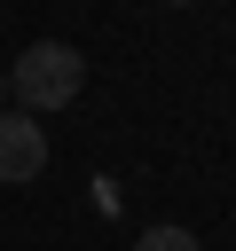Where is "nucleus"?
I'll list each match as a JSON object with an SVG mask.
<instances>
[{"label":"nucleus","mask_w":236,"mask_h":251,"mask_svg":"<svg viewBox=\"0 0 236 251\" xmlns=\"http://www.w3.org/2000/svg\"><path fill=\"white\" fill-rule=\"evenodd\" d=\"M79 78H87L79 47H71V39H39V47H24V55H16L8 94L24 102V118H39V110H63V102L79 94Z\"/></svg>","instance_id":"obj_1"},{"label":"nucleus","mask_w":236,"mask_h":251,"mask_svg":"<svg viewBox=\"0 0 236 251\" xmlns=\"http://www.w3.org/2000/svg\"><path fill=\"white\" fill-rule=\"evenodd\" d=\"M39 173H47V126L24 118V110H0V180L24 188V180H39Z\"/></svg>","instance_id":"obj_2"},{"label":"nucleus","mask_w":236,"mask_h":251,"mask_svg":"<svg viewBox=\"0 0 236 251\" xmlns=\"http://www.w3.org/2000/svg\"><path fill=\"white\" fill-rule=\"evenodd\" d=\"M0 94H8V78H0Z\"/></svg>","instance_id":"obj_4"},{"label":"nucleus","mask_w":236,"mask_h":251,"mask_svg":"<svg viewBox=\"0 0 236 251\" xmlns=\"http://www.w3.org/2000/svg\"><path fill=\"white\" fill-rule=\"evenodd\" d=\"M134 251H197V235H189V227H149Z\"/></svg>","instance_id":"obj_3"}]
</instances>
